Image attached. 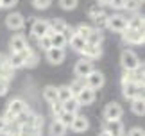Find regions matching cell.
Here are the masks:
<instances>
[{
  "mask_svg": "<svg viewBox=\"0 0 145 136\" xmlns=\"http://www.w3.org/2000/svg\"><path fill=\"white\" fill-rule=\"evenodd\" d=\"M124 4H125V0H109V7L111 9H115V11H122L124 9Z\"/></svg>",
  "mask_w": 145,
  "mask_h": 136,
  "instance_id": "41",
  "label": "cell"
},
{
  "mask_svg": "<svg viewBox=\"0 0 145 136\" xmlns=\"http://www.w3.org/2000/svg\"><path fill=\"white\" fill-rule=\"evenodd\" d=\"M32 7L38 9V11H45L50 7V4H52V0H31Z\"/></svg>",
  "mask_w": 145,
  "mask_h": 136,
  "instance_id": "34",
  "label": "cell"
},
{
  "mask_svg": "<svg viewBox=\"0 0 145 136\" xmlns=\"http://www.w3.org/2000/svg\"><path fill=\"white\" fill-rule=\"evenodd\" d=\"M131 102H133V104H131L133 113L138 115V116H143L145 115V100L143 99H133Z\"/></svg>",
  "mask_w": 145,
  "mask_h": 136,
  "instance_id": "22",
  "label": "cell"
},
{
  "mask_svg": "<svg viewBox=\"0 0 145 136\" xmlns=\"http://www.w3.org/2000/svg\"><path fill=\"white\" fill-rule=\"evenodd\" d=\"M91 29H93L91 25H88V24H81V25H77V29H75V32L79 34L81 38H84V39H88V36H90V32H91Z\"/></svg>",
  "mask_w": 145,
  "mask_h": 136,
  "instance_id": "33",
  "label": "cell"
},
{
  "mask_svg": "<svg viewBox=\"0 0 145 136\" xmlns=\"http://www.w3.org/2000/svg\"><path fill=\"white\" fill-rule=\"evenodd\" d=\"M74 97V93H72V90L68 84H65V86H59L57 88V100L59 102H65V100H68Z\"/></svg>",
  "mask_w": 145,
  "mask_h": 136,
  "instance_id": "25",
  "label": "cell"
},
{
  "mask_svg": "<svg viewBox=\"0 0 145 136\" xmlns=\"http://www.w3.org/2000/svg\"><path fill=\"white\" fill-rule=\"evenodd\" d=\"M81 54H82V58H86V59H90V61H95V59H99L100 56H102V48H100V45H90V43H86L84 48L81 50Z\"/></svg>",
  "mask_w": 145,
  "mask_h": 136,
  "instance_id": "13",
  "label": "cell"
},
{
  "mask_svg": "<svg viewBox=\"0 0 145 136\" xmlns=\"http://www.w3.org/2000/svg\"><path fill=\"white\" fill-rule=\"evenodd\" d=\"M50 111H52V115L57 118L61 113H63V104H61L59 100H56V102H52V104H50Z\"/></svg>",
  "mask_w": 145,
  "mask_h": 136,
  "instance_id": "39",
  "label": "cell"
},
{
  "mask_svg": "<svg viewBox=\"0 0 145 136\" xmlns=\"http://www.w3.org/2000/svg\"><path fill=\"white\" fill-rule=\"evenodd\" d=\"M70 129L74 133H86L88 129H90V120L84 116V115H75L74 122H72Z\"/></svg>",
  "mask_w": 145,
  "mask_h": 136,
  "instance_id": "15",
  "label": "cell"
},
{
  "mask_svg": "<svg viewBox=\"0 0 145 136\" xmlns=\"http://www.w3.org/2000/svg\"><path fill=\"white\" fill-rule=\"evenodd\" d=\"M59 5H61V9H65V11H74L77 7V4H79V0H57Z\"/></svg>",
  "mask_w": 145,
  "mask_h": 136,
  "instance_id": "36",
  "label": "cell"
},
{
  "mask_svg": "<svg viewBox=\"0 0 145 136\" xmlns=\"http://www.w3.org/2000/svg\"><path fill=\"white\" fill-rule=\"evenodd\" d=\"M0 77H4V79H7V81H11V79L14 77V68H11L7 63H5L2 68H0Z\"/></svg>",
  "mask_w": 145,
  "mask_h": 136,
  "instance_id": "35",
  "label": "cell"
},
{
  "mask_svg": "<svg viewBox=\"0 0 145 136\" xmlns=\"http://www.w3.org/2000/svg\"><path fill=\"white\" fill-rule=\"evenodd\" d=\"M97 4H99V5H102V7H104V5H108V4H109V0H97Z\"/></svg>",
  "mask_w": 145,
  "mask_h": 136,
  "instance_id": "48",
  "label": "cell"
},
{
  "mask_svg": "<svg viewBox=\"0 0 145 136\" xmlns=\"http://www.w3.org/2000/svg\"><path fill=\"white\" fill-rule=\"evenodd\" d=\"M0 9H2V5H0Z\"/></svg>",
  "mask_w": 145,
  "mask_h": 136,
  "instance_id": "51",
  "label": "cell"
},
{
  "mask_svg": "<svg viewBox=\"0 0 145 136\" xmlns=\"http://www.w3.org/2000/svg\"><path fill=\"white\" fill-rule=\"evenodd\" d=\"M50 29V24L47 20H34V24H32V29H31V34H32V38H41V36H45V34L48 32Z\"/></svg>",
  "mask_w": 145,
  "mask_h": 136,
  "instance_id": "14",
  "label": "cell"
},
{
  "mask_svg": "<svg viewBox=\"0 0 145 136\" xmlns=\"http://www.w3.org/2000/svg\"><path fill=\"white\" fill-rule=\"evenodd\" d=\"M68 43H70V47L72 50H75V52H81L82 48H84V45H86V39L84 38H81L79 34H75L72 39H68Z\"/></svg>",
  "mask_w": 145,
  "mask_h": 136,
  "instance_id": "23",
  "label": "cell"
},
{
  "mask_svg": "<svg viewBox=\"0 0 145 136\" xmlns=\"http://www.w3.org/2000/svg\"><path fill=\"white\" fill-rule=\"evenodd\" d=\"M18 136H41V127L20 124L18 126Z\"/></svg>",
  "mask_w": 145,
  "mask_h": 136,
  "instance_id": "18",
  "label": "cell"
},
{
  "mask_svg": "<svg viewBox=\"0 0 145 136\" xmlns=\"http://www.w3.org/2000/svg\"><path fill=\"white\" fill-rule=\"evenodd\" d=\"M68 86H70L72 93H74V97H75V95H77V93H79L82 88L86 86V82H84V79H82V77H75V79H74V82L68 84Z\"/></svg>",
  "mask_w": 145,
  "mask_h": 136,
  "instance_id": "29",
  "label": "cell"
},
{
  "mask_svg": "<svg viewBox=\"0 0 145 136\" xmlns=\"http://www.w3.org/2000/svg\"><path fill=\"white\" fill-rule=\"evenodd\" d=\"M140 2H142V4H145V0H140Z\"/></svg>",
  "mask_w": 145,
  "mask_h": 136,
  "instance_id": "50",
  "label": "cell"
},
{
  "mask_svg": "<svg viewBox=\"0 0 145 136\" xmlns=\"http://www.w3.org/2000/svg\"><path fill=\"white\" fill-rule=\"evenodd\" d=\"M75 99H77V102H79V106H90V104L95 102V90L84 86L79 93L75 95Z\"/></svg>",
  "mask_w": 145,
  "mask_h": 136,
  "instance_id": "11",
  "label": "cell"
},
{
  "mask_svg": "<svg viewBox=\"0 0 145 136\" xmlns=\"http://www.w3.org/2000/svg\"><path fill=\"white\" fill-rule=\"evenodd\" d=\"M84 82H86V86L91 88V90H100L106 84V77H104L102 72L93 70L91 73H88V75L84 77Z\"/></svg>",
  "mask_w": 145,
  "mask_h": 136,
  "instance_id": "4",
  "label": "cell"
},
{
  "mask_svg": "<svg viewBox=\"0 0 145 136\" xmlns=\"http://www.w3.org/2000/svg\"><path fill=\"white\" fill-rule=\"evenodd\" d=\"M93 70H95V68H93V61L86 59V58H81V59L75 63V66H74V75L84 79L88 73H91Z\"/></svg>",
  "mask_w": 145,
  "mask_h": 136,
  "instance_id": "5",
  "label": "cell"
},
{
  "mask_svg": "<svg viewBox=\"0 0 145 136\" xmlns=\"http://www.w3.org/2000/svg\"><path fill=\"white\" fill-rule=\"evenodd\" d=\"M61 104H63V111H68V113H77V111H79V107H81L75 97H72L68 100L61 102Z\"/></svg>",
  "mask_w": 145,
  "mask_h": 136,
  "instance_id": "24",
  "label": "cell"
},
{
  "mask_svg": "<svg viewBox=\"0 0 145 136\" xmlns=\"http://www.w3.org/2000/svg\"><path fill=\"white\" fill-rule=\"evenodd\" d=\"M25 25V18L20 13H9L5 16V27L9 31H22Z\"/></svg>",
  "mask_w": 145,
  "mask_h": 136,
  "instance_id": "7",
  "label": "cell"
},
{
  "mask_svg": "<svg viewBox=\"0 0 145 136\" xmlns=\"http://www.w3.org/2000/svg\"><path fill=\"white\" fill-rule=\"evenodd\" d=\"M36 43H38V47H40L41 50H45V52H47L48 48H52V39H50L48 34H45V36H41V38H38Z\"/></svg>",
  "mask_w": 145,
  "mask_h": 136,
  "instance_id": "32",
  "label": "cell"
},
{
  "mask_svg": "<svg viewBox=\"0 0 145 136\" xmlns=\"http://www.w3.org/2000/svg\"><path fill=\"white\" fill-rule=\"evenodd\" d=\"M9 82L11 81L0 77V97H5V95H7V92H9Z\"/></svg>",
  "mask_w": 145,
  "mask_h": 136,
  "instance_id": "40",
  "label": "cell"
},
{
  "mask_svg": "<svg viewBox=\"0 0 145 136\" xmlns=\"http://www.w3.org/2000/svg\"><path fill=\"white\" fill-rule=\"evenodd\" d=\"M102 41H104L102 31H99V29L93 27L91 32H90V36H88V39H86V43H90V45H102Z\"/></svg>",
  "mask_w": 145,
  "mask_h": 136,
  "instance_id": "21",
  "label": "cell"
},
{
  "mask_svg": "<svg viewBox=\"0 0 145 136\" xmlns=\"http://www.w3.org/2000/svg\"><path fill=\"white\" fill-rule=\"evenodd\" d=\"M38 59H40V58H38V54L32 50V52L29 54V58L25 59V65H24V66H27V68H34V66L38 65Z\"/></svg>",
  "mask_w": 145,
  "mask_h": 136,
  "instance_id": "38",
  "label": "cell"
},
{
  "mask_svg": "<svg viewBox=\"0 0 145 136\" xmlns=\"http://www.w3.org/2000/svg\"><path fill=\"white\" fill-rule=\"evenodd\" d=\"M75 115L77 113H68V111H63L61 115L57 116V120L63 124V126H66V127H70L72 126V122H74V118H75Z\"/></svg>",
  "mask_w": 145,
  "mask_h": 136,
  "instance_id": "28",
  "label": "cell"
},
{
  "mask_svg": "<svg viewBox=\"0 0 145 136\" xmlns=\"http://www.w3.org/2000/svg\"><path fill=\"white\" fill-rule=\"evenodd\" d=\"M29 109V106H27V102L24 99H11L7 102V107H5V111H9V113H13L14 116H18L22 115L24 111Z\"/></svg>",
  "mask_w": 145,
  "mask_h": 136,
  "instance_id": "12",
  "label": "cell"
},
{
  "mask_svg": "<svg viewBox=\"0 0 145 136\" xmlns=\"http://www.w3.org/2000/svg\"><path fill=\"white\" fill-rule=\"evenodd\" d=\"M122 115H124V107H122L118 102H109L104 107V118L106 120H120Z\"/></svg>",
  "mask_w": 145,
  "mask_h": 136,
  "instance_id": "6",
  "label": "cell"
},
{
  "mask_svg": "<svg viewBox=\"0 0 145 136\" xmlns=\"http://www.w3.org/2000/svg\"><path fill=\"white\" fill-rule=\"evenodd\" d=\"M7 126H9V122L5 120L4 116H0V136H2V133L5 131V129H7Z\"/></svg>",
  "mask_w": 145,
  "mask_h": 136,
  "instance_id": "46",
  "label": "cell"
},
{
  "mask_svg": "<svg viewBox=\"0 0 145 136\" xmlns=\"http://www.w3.org/2000/svg\"><path fill=\"white\" fill-rule=\"evenodd\" d=\"M127 27L135 31H145V16L143 14H135L133 18H127Z\"/></svg>",
  "mask_w": 145,
  "mask_h": 136,
  "instance_id": "17",
  "label": "cell"
},
{
  "mask_svg": "<svg viewBox=\"0 0 145 136\" xmlns=\"http://www.w3.org/2000/svg\"><path fill=\"white\" fill-rule=\"evenodd\" d=\"M41 95H43V100H47L48 104H52V102L57 100V88H56V86H50V84H48V86L43 88Z\"/></svg>",
  "mask_w": 145,
  "mask_h": 136,
  "instance_id": "20",
  "label": "cell"
},
{
  "mask_svg": "<svg viewBox=\"0 0 145 136\" xmlns=\"http://www.w3.org/2000/svg\"><path fill=\"white\" fill-rule=\"evenodd\" d=\"M99 136H111V134H109V133H106V131H102V133H100Z\"/></svg>",
  "mask_w": 145,
  "mask_h": 136,
  "instance_id": "49",
  "label": "cell"
},
{
  "mask_svg": "<svg viewBox=\"0 0 145 136\" xmlns=\"http://www.w3.org/2000/svg\"><path fill=\"white\" fill-rule=\"evenodd\" d=\"M120 34H122V39L129 45H140L145 41V31H135V29L125 27Z\"/></svg>",
  "mask_w": 145,
  "mask_h": 136,
  "instance_id": "3",
  "label": "cell"
},
{
  "mask_svg": "<svg viewBox=\"0 0 145 136\" xmlns=\"http://www.w3.org/2000/svg\"><path fill=\"white\" fill-rule=\"evenodd\" d=\"M50 39H52V47H61V48H65L66 47V38L63 36V32H54L52 36H50Z\"/></svg>",
  "mask_w": 145,
  "mask_h": 136,
  "instance_id": "27",
  "label": "cell"
},
{
  "mask_svg": "<svg viewBox=\"0 0 145 136\" xmlns=\"http://www.w3.org/2000/svg\"><path fill=\"white\" fill-rule=\"evenodd\" d=\"M140 7H142L140 0H125V4H124V9L129 11V13H138Z\"/></svg>",
  "mask_w": 145,
  "mask_h": 136,
  "instance_id": "30",
  "label": "cell"
},
{
  "mask_svg": "<svg viewBox=\"0 0 145 136\" xmlns=\"http://www.w3.org/2000/svg\"><path fill=\"white\" fill-rule=\"evenodd\" d=\"M66 22L65 20H61V18H56V20H52L50 22V29H52L54 32H63L65 29H66Z\"/></svg>",
  "mask_w": 145,
  "mask_h": 136,
  "instance_id": "31",
  "label": "cell"
},
{
  "mask_svg": "<svg viewBox=\"0 0 145 136\" xmlns=\"http://www.w3.org/2000/svg\"><path fill=\"white\" fill-rule=\"evenodd\" d=\"M127 27V18L124 14H111L108 18V29L113 32H122Z\"/></svg>",
  "mask_w": 145,
  "mask_h": 136,
  "instance_id": "8",
  "label": "cell"
},
{
  "mask_svg": "<svg viewBox=\"0 0 145 136\" xmlns=\"http://www.w3.org/2000/svg\"><path fill=\"white\" fill-rule=\"evenodd\" d=\"M135 99H143L145 100V82H138V86H136V97Z\"/></svg>",
  "mask_w": 145,
  "mask_h": 136,
  "instance_id": "42",
  "label": "cell"
},
{
  "mask_svg": "<svg viewBox=\"0 0 145 136\" xmlns=\"http://www.w3.org/2000/svg\"><path fill=\"white\" fill-rule=\"evenodd\" d=\"M127 136H145V129L142 127H133L129 133H127Z\"/></svg>",
  "mask_w": 145,
  "mask_h": 136,
  "instance_id": "45",
  "label": "cell"
},
{
  "mask_svg": "<svg viewBox=\"0 0 145 136\" xmlns=\"http://www.w3.org/2000/svg\"><path fill=\"white\" fill-rule=\"evenodd\" d=\"M108 18H109V14H106V13H100L99 16H95V18H93V22H95V29H99V31L108 29Z\"/></svg>",
  "mask_w": 145,
  "mask_h": 136,
  "instance_id": "26",
  "label": "cell"
},
{
  "mask_svg": "<svg viewBox=\"0 0 145 136\" xmlns=\"http://www.w3.org/2000/svg\"><path fill=\"white\" fill-rule=\"evenodd\" d=\"M16 4H18V0H0V5H2V9H13Z\"/></svg>",
  "mask_w": 145,
  "mask_h": 136,
  "instance_id": "44",
  "label": "cell"
},
{
  "mask_svg": "<svg viewBox=\"0 0 145 136\" xmlns=\"http://www.w3.org/2000/svg\"><path fill=\"white\" fill-rule=\"evenodd\" d=\"M29 47V43H27V39L24 34H14L13 38L9 39V48L11 52H22L24 48Z\"/></svg>",
  "mask_w": 145,
  "mask_h": 136,
  "instance_id": "16",
  "label": "cell"
},
{
  "mask_svg": "<svg viewBox=\"0 0 145 136\" xmlns=\"http://www.w3.org/2000/svg\"><path fill=\"white\" fill-rule=\"evenodd\" d=\"M104 131L109 133L111 136H124L125 134V127L120 120H106L104 122Z\"/></svg>",
  "mask_w": 145,
  "mask_h": 136,
  "instance_id": "10",
  "label": "cell"
},
{
  "mask_svg": "<svg viewBox=\"0 0 145 136\" xmlns=\"http://www.w3.org/2000/svg\"><path fill=\"white\" fill-rule=\"evenodd\" d=\"M66 126H63L57 118H54L52 122H50V127H48V133H50V136H65L66 134Z\"/></svg>",
  "mask_w": 145,
  "mask_h": 136,
  "instance_id": "19",
  "label": "cell"
},
{
  "mask_svg": "<svg viewBox=\"0 0 145 136\" xmlns=\"http://www.w3.org/2000/svg\"><path fill=\"white\" fill-rule=\"evenodd\" d=\"M32 52V47H27V48H24L22 52H11V56L7 58V65L11 66V68H22L25 65V59L29 58V54Z\"/></svg>",
  "mask_w": 145,
  "mask_h": 136,
  "instance_id": "2",
  "label": "cell"
},
{
  "mask_svg": "<svg viewBox=\"0 0 145 136\" xmlns=\"http://www.w3.org/2000/svg\"><path fill=\"white\" fill-rule=\"evenodd\" d=\"M75 29H74V27H70V25H66V29L63 31V36L66 38V41H68V39H72V38H74L75 36Z\"/></svg>",
  "mask_w": 145,
  "mask_h": 136,
  "instance_id": "43",
  "label": "cell"
},
{
  "mask_svg": "<svg viewBox=\"0 0 145 136\" xmlns=\"http://www.w3.org/2000/svg\"><path fill=\"white\" fill-rule=\"evenodd\" d=\"M120 65L124 68V72H136L138 68L142 66V61H140L136 52L125 48V50H122V54H120Z\"/></svg>",
  "mask_w": 145,
  "mask_h": 136,
  "instance_id": "1",
  "label": "cell"
},
{
  "mask_svg": "<svg viewBox=\"0 0 145 136\" xmlns=\"http://www.w3.org/2000/svg\"><path fill=\"white\" fill-rule=\"evenodd\" d=\"M5 63H7V58H5V56L4 54H0V68H2Z\"/></svg>",
  "mask_w": 145,
  "mask_h": 136,
  "instance_id": "47",
  "label": "cell"
},
{
  "mask_svg": "<svg viewBox=\"0 0 145 136\" xmlns=\"http://www.w3.org/2000/svg\"><path fill=\"white\" fill-rule=\"evenodd\" d=\"M45 56H47V61L50 65H61L66 58V50L61 47H52L45 52Z\"/></svg>",
  "mask_w": 145,
  "mask_h": 136,
  "instance_id": "9",
  "label": "cell"
},
{
  "mask_svg": "<svg viewBox=\"0 0 145 136\" xmlns=\"http://www.w3.org/2000/svg\"><path fill=\"white\" fill-rule=\"evenodd\" d=\"M100 13H104V7L99 5V4H91L90 7H88V16H90V18H95V16H99Z\"/></svg>",
  "mask_w": 145,
  "mask_h": 136,
  "instance_id": "37",
  "label": "cell"
}]
</instances>
